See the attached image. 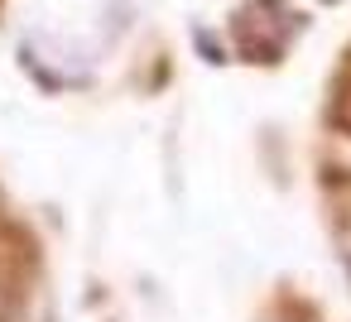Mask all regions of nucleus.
I'll list each match as a JSON object with an SVG mask.
<instances>
[{"instance_id":"obj_1","label":"nucleus","mask_w":351,"mask_h":322,"mask_svg":"<svg viewBox=\"0 0 351 322\" xmlns=\"http://www.w3.org/2000/svg\"><path fill=\"white\" fill-rule=\"evenodd\" d=\"M44 322H53V317H44Z\"/></svg>"},{"instance_id":"obj_3","label":"nucleus","mask_w":351,"mask_h":322,"mask_svg":"<svg viewBox=\"0 0 351 322\" xmlns=\"http://www.w3.org/2000/svg\"><path fill=\"white\" fill-rule=\"evenodd\" d=\"M327 5H332V0H327Z\"/></svg>"},{"instance_id":"obj_2","label":"nucleus","mask_w":351,"mask_h":322,"mask_svg":"<svg viewBox=\"0 0 351 322\" xmlns=\"http://www.w3.org/2000/svg\"><path fill=\"white\" fill-rule=\"evenodd\" d=\"M346 125H351V116H346Z\"/></svg>"}]
</instances>
